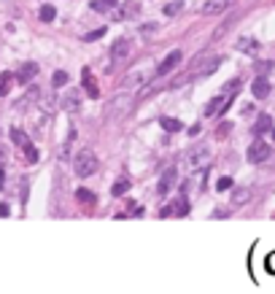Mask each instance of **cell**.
<instances>
[{
    "mask_svg": "<svg viewBox=\"0 0 275 294\" xmlns=\"http://www.w3.org/2000/svg\"><path fill=\"white\" fill-rule=\"evenodd\" d=\"M11 213V208L6 205V203H0V219H3V216H9Z\"/></svg>",
    "mask_w": 275,
    "mask_h": 294,
    "instance_id": "obj_34",
    "label": "cell"
},
{
    "mask_svg": "<svg viewBox=\"0 0 275 294\" xmlns=\"http://www.w3.org/2000/svg\"><path fill=\"white\" fill-rule=\"evenodd\" d=\"M154 30H156V25H154V22H151V25H143V27H140V35L146 38V35H151Z\"/></svg>",
    "mask_w": 275,
    "mask_h": 294,
    "instance_id": "obj_33",
    "label": "cell"
},
{
    "mask_svg": "<svg viewBox=\"0 0 275 294\" xmlns=\"http://www.w3.org/2000/svg\"><path fill=\"white\" fill-rule=\"evenodd\" d=\"M173 187H176V167H168L159 179V195H168Z\"/></svg>",
    "mask_w": 275,
    "mask_h": 294,
    "instance_id": "obj_16",
    "label": "cell"
},
{
    "mask_svg": "<svg viewBox=\"0 0 275 294\" xmlns=\"http://www.w3.org/2000/svg\"><path fill=\"white\" fill-rule=\"evenodd\" d=\"M186 213H189V197H176V200H173V203H168V205H164L162 208V219H168V216H186Z\"/></svg>",
    "mask_w": 275,
    "mask_h": 294,
    "instance_id": "obj_6",
    "label": "cell"
},
{
    "mask_svg": "<svg viewBox=\"0 0 275 294\" xmlns=\"http://www.w3.org/2000/svg\"><path fill=\"white\" fill-rule=\"evenodd\" d=\"M35 76H38V63H25V65L17 71V81H19V84H30Z\"/></svg>",
    "mask_w": 275,
    "mask_h": 294,
    "instance_id": "obj_13",
    "label": "cell"
},
{
    "mask_svg": "<svg viewBox=\"0 0 275 294\" xmlns=\"http://www.w3.org/2000/svg\"><path fill=\"white\" fill-rule=\"evenodd\" d=\"M11 141L19 146V149H25V146L30 143L27 141V135H25V130H19V127H11Z\"/></svg>",
    "mask_w": 275,
    "mask_h": 294,
    "instance_id": "obj_24",
    "label": "cell"
},
{
    "mask_svg": "<svg viewBox=\"0 0 275 294\" xmlns=\"http://www.w3.org/2000/svg\"><path fill=\"white\" fill-rule=\"evenodd\" d=\"M143 79H148V63H143L140 68H135V71H130L127 79H124V87H135V84H140Z\"/></svg>",
    "mask_w": 275,
    "mask_h": 294,
    "instance_id": "obj_14",
    "label": "cell"
},
{
    "mask_svg": "<svg viewBox=\"0 0 275 294\" xmlns=\"http://www.w3.org/2000/svg\"><path fill=\"white\" fill-rule=\"evenodd\" d=\"M159 125H162V130H168V133H178V130L184 127L178 119H173V116H162V119H159Z\"/></svg>",
    "mask_w": 275,
    "mask_h": 294,
    "instance_id": "obj_23",
    "label": "cell"
},
{
    "mask_svg": "<svg viewBox=\"0 0 275 294\" xmlns=\"http://www.w3.org/2000/svg\"><path fill=\"white\" fill-rule=\"evenodd\" d=\"M25 157H27L30 165H35V162H38V149H35L33 143H27V146H25Z\"/></svg>",
    "mask_w": 275,
    "mask_h": 294,
    "instance_id": "obj_27",
    "label": "cell"
},
{
    "mask_svg": "<svg viewBox=\"0 0 275 294\" xmlns=\"http://www.w3.org/2000/svg\"><path fill=\"white\" fill-rule=\"evenodd\" d=\"M270 154H272V149H270V143H264V141H254L248 146V162L251 165H262V162H267L270 159Z\"/></svg>",
    "mask_w": 275,
    "mask_h": 294,
    "instance_id": "obj_4",
    "label": "cell"
},
{
    "mask_svg": "<svg viewBox=\"0 0 275 294\" xmlns=\"http://www.w3.org/2000/svg\"><path fill=\"white\" fill-rule=\"evenodd\" d=\"M251 92H254V97H256V100H264V97H270L272 84L267 81V76H256V79H254V87H251Z\"/></svg>",
    "mask_w": 275,
    "mask_h": 294,
    "instance_id": "obj_10",
    "label": "cell"
},
{
    "mask_svg": "<svg viewBox=\"0 0 275 294\" xmlns=\"http://www.w3.org/2000/svg\"><path fill=\"white\" fill-rule=\"evenodd\" d=\"M138 9H140L138 3H124V6H122L119 19H135V17H138Z\"/></svg>",
    "mask_w": 275,
    "mask_h": 294,
    "instance_id": "obj_25",
    "label": "cell"
},
{
    "mask_svg": "<svg viewBox=\"0 0 275 294\" xmlns=\"http://www.w3.org/2000/svg\"><path fill=\"white\" fill-rule=\"evenodd\" d=\"M248 200H251V189H248V187H235V189H232L230 205H232V208H240V205H246Z\"/></svg>",
    "mask_w": 275,
    "mask_h": 294,
    "instance_id": "obj_15",
    "label": "cell"
},
{
    "mask_svg": "<svg viewBox=\"0 0 275 294\" xmlns=\"http://www.w3.org/2000/svg\"><path fill=\"white\" fill-rule=\"evenodd\" d=\"M181 57H184V51H178V49H176V51H170L168 57L162 60V65L154 71V76H168V73L173 71V68H176V65L181 63Z\"/></svg>",
    "mask_w": 275,
    "mask_h": 294,
    "instance_id": "obj_8",
    "label": "cell"
},
{
    "mask_svg": "<svg viewBox=\"0 0 275 294\" xmlns=\"http://www.w3.org/2000/svg\"><path fill=\"white\" fill-rule=\"evenodd\" d=\"M81 84H84L86 95H89L92 100H97V97H100V87H97V81H95V76H92L89 68H84V71H81Z\"/></svg>",
    "mask_w": 275,
    "mask_h": 294,
    "instance_id": "obj_9",
    "label": "cell"
},
{
    "mask_svg": "<svg viewBox=\"0 0 275 294\" xmlns=\"http://www.w3.org/2000/svg\"><path fill=\"white\" fill-rule=\"evenodd\" d=\"M62 108L70 111V113H76L78 108H81V92H78V89L65 92V95H62Z\"/></svg>",
    "mask_w": 275,
    "mask_h": 294,
    "instance_id": "obj_11",
    "label": "cell"
},
{
    "mask_svg": "<svg viewBox=\"0 0 275 294\" xmlns=\"http://www.w3.org/2000/svg\"><path fill=\"white\" fill-rule=\"evenodd\" d=\"M6 157V149H3V146H0V159H3Z\"/></svg>",
    "mask_w": 275,
    "mask_h": 294,
    "instance_id": "obj_36",
    "label": "cell"
},
{
    "mask_svg": "<svg viewBox=\"0 0 275 294\" xmlns=\"http://www.w3.org/2000/svg\"><path fill=\"white\" fill-rule=\"evenodd\" d=\"M132 108H135V97L127 95V92H124V95L119 92V95L111 100V108H108V111H111V116H124V113H130Z\"/></svg>",
    "mask_w": 275,
    "mask_h": 294,
    "instance_id": "obj_5",
    "label": "cell"
},
{
    "mask_svg": "<svg viewBox=\"0 0 275 294\" xmlns=\"http://www.w3.org/2000/svg\"><path fill=\"white\" fill-rule=\"evenodd\" d=\"M76 200H78V203H84V205H95L97 203V195L81 187V189H76Z\"/></svg>",
    "mask_w": 275,
    "mask_h": 294,
    "instance_id": "obj_20",
    "label": "cell"
},
{
    "mask_svg": "<svg viewBox=\"0 0 275 294\" xmlns=\"http://www.w3.org/2000/svg\"><path fill=\"white\" fill-rule=\"evenodd\" d=\"M267 130H272V119L267 113H262L256 119V125H254V135H262V133H267Z\"/></svg>",
    "mask_w": 275,
    "mask_h": 294,
    "instance_id": "obj_21",
    "label": "cell"
},
{
    "mask_svg": "<svg viewBox=\"0 0 275 294\" xmlns=\"http://www.w3.org/2000/svg\"><path fill=\"white\" fill-rule=\"evenodd\" d=\"M218 65H222V57H218V54H200V57L189 65V71L181 76V79L173 81V87H181V84H186V81H192V79H202V76L216 73Z\"/></svg>",
    "mask_w": 275,
    "mask_h": 294,
    "instance_id": "obj_1",
    "label": "cell"
},
{
    "mask_svg": "<svg viewBox=\"0 0 275 294\" xmlns=\"http://www.w3.org/2000/svg\"><path fill=\"white\" fill-rule=\"evenodd\" d=\"M216 189H218V192H227V189H232V179H230V175H224V179H218Z\"/></svg>",
    "mask_w": 275,
    "mask_h": 294,
    "instance_id": "obj_32",
    "label": "cell"
},
{
    "mask_svg": "<svg viewBox=\"0 0 275 294\" xmlns=\"http://www.w3.org/2000/svg\"><path fill=\"white\" fill-rule=\"evenodd\" d=\"M130 187H132L130 179H127V175H122V179H116V184L111 187V195L114 197H122V195H127V192H130Z\"/></svg>",
    "mask_w": 275,
    "mask_h": 294,
    "instance_id": "obj_19",
    "label": "cell"
},
{
    "mask_svg": "<svg viewBox=\"0 0 275 294\" xmlns=\"http://www.w3.org/2000/svg\"><path fill=\"white\" fill-rule=\"evenodd\" d=\"M178 11H181V0H173V3L164 6V17H176Z\"/></svg>",
    "mask_w": 275,
    "mask_h": 294,
    "instance_id": "obj_31",
    "label": "cell"
},
{
    "mask_svg": "<svg viewBox=\"0 0 275 294\" xmlns=\"http://www.w3.org/2000/svg\"><path fill=\"white\" fill-rule=\"evenodd\" d=\"M14 81H17V76H14V73H3V76H0V97H6V95H9Z\"/></svg>",
    "mask_w": 275,
    "mask_h": 294,
    "instance_id": "obj_22",
    "label": "cell"
},
{
    "mask_svg": "<svg viewBox=\"0 0 275 294\" xmlns=\"http://www.w3.org/2000/svg\"><path fill=\"white\" fill-rule=\"evenodd\" d=\"M3 187H6V170L0 167V189H3Z\"/></svg>",
    "mask_w": 275,
    "mask_h": 294,
    "instance_id": "obj_35",
    "label": "cell"
},
{
    "mask_svg": "<svg viewBox=\"0 0 275 294\" xmlns=\"http://www.w3.org/2000/svg\"><path fill=\"white\" fill-rule=\"evenodd\" d=\"M224 105H227V97H224V95L213 97V100H210V103L205 105V116H216V113H222V111H224Z\"/></svg>",
    "mask_w": 275,
    "mask_h": 294,
    "instance_id": "obj_17",
    "label": "cell"
},
{
    "mask_svg": "<svg viewBox=\"0 0 275 294\" xmlns=\"http://www.w3.org/2000/svg\"><path fill=\"white\" fill-rule=\"evenodd\" d=\"M184 165L189 173H205V170L210 167V146L205 143H197L194 149H189V154H186Z\"/></svg>",
    "mask_w": 275,
    "mask_h": 294,
    "instance_id": "obj_2",
    "label": "cell"
},
{
    "mask_svg": "<svg viewBox=\"0 0 275 294\" xmlns=\"http://www.w3.org/2000/svg\"><path fill=\"white\" fill-rule=\"evenodd\" d=\"M38 17H41V22H54L57 9H54V6H41V9H38Z\"/></svg>",
    "mask_w": 275,
    "mask_h": 294,
    "instance_id": "obj_26",
    "label": "cell"
},
{
    "mask_svg": "<svg viewBox=\"0 0 275 294\" xmlns=\"http://www.w3.org/2000/svg\"><path fill=\"white\" fill-rule=\"evenodd\" d=\"M130 51H132V41H130V38H119V41L111 46V63L114 65H122L124 60L130 57Z\"/></svg>",
    "mask_w": 275,
    "mask_h": 294,
    "instance_id": "obj_7",
    "label": "cell"
},
{
    "mask_svg": "<svg viewBox=\"0 0 275 294\" xmlns=\"http://www.w3.org/2000/svg\"><path fill=\"white\" fill-rule=\"evenodd\" d=\"M111 6H116V0H95V3H92V9H95V11H108Z\"/></svg>",
    "mask_w": 275,
    "mask_h": 294,
    "instance_id": "obj_30",
    "label": "cell"
},
{
    "mask_svg": "<svg viewBox=\"0 0 275 294\" xmlns=\"http://www.w3.org/2000/svg\"><path fill=\"white\" fill-rule=\"evenodd\" d=\"M51 84H54V87H65V84H68V73L65 71H57L51 76Z\"/></svg>",
    "mask_w": 275,
    "mask_h": 294,
    "instance_id": "obj_29",
    "label": "cell"
},
{
    "mask_svg": "<svg viewBox=\"0 0 275 294\" xmlns=\"http://www.w3.org/2000/svg\"><path fill=\"white\" fill-rule=\"evenodd\" d=\"M97 154L92 151V149H81L76 154V159H73V170H76V175L78 179H89L92 173H97Z\"/></svg>",
    "mask_w": 275,
    "mask_h": 294,
    "instance_id": "obj_3",
    "label": "cell"
},
{
    "mask_svg": "<svg viewBox=\"0 0 275 294\" xmlns=\"http://www.w3.org/2000/svg\"><path fill=\"white\" fill-rule=\"evenodd\" d=\"M227 6H230V0H205L202 3V14L205 17H218V14L227 11Z\"/></svg>",
    "mask_w": 275,
    "mask_h": 294,
    "instance_id": "obj_12",
    "label": "cell"
},
{
    "mask_svg": "<svg viewBox=\"0 0 275 294\" xmlns=\"http://www.w3.org/2000/svg\"><path fill=\"white\" fill-rule=\"evenodd\" d=\"M105 33H108L105 27H97V30H92V33H86V35H84V41H89V43H92V41H100V38H103Z\"/></svg>",
    "mask_w": 275,
    "mask_h": 294,
    "instance_id": "obj_28",
    "label": "cell"
},
{
    "mask_svg": "<svg viewBox=\"0 0 275 294\" xmlns=\"http://www.w3.org/2000/svg\"><path fill=\"white\" fill-rule=\"evenodd\" d=\"M235 49L246 51V54H256L259 51V41H254V38H240V41L235 43Z\"/></svg>",
    "mask_w": 275,
    "mask_h": 294,
    "instance_id": "obj_18",
    "label": "cell"
}]
</instances>
